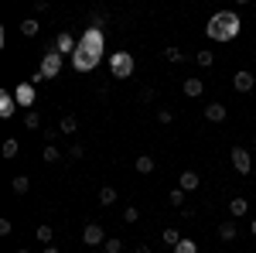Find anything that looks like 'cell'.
<instances>
[{
  "instance_id": "cell-4",
  "label": "cell",
  "mask_w": 256,
  "mask_h": 253,
  "mask_svg": "<svg viewBox=\"0 0 256 253\" xmlns=\"http://www.w3.org/2000/svg\"><path fill=\"white\" fill-rule=\"evenodd\" d=\"M62 55L58 52H55V48H48V52H44V55H41V65H38V72L44 79H58V72H62Z\"/></svg>"
},
{
  "instance_id": "cell-43",
  "label": "cell",
  "mask_w": 256,
  "mask_h": 253,
  "mask_svg": "<svg viewBox=\"0 0 256 253\" xmlns=\"http://www.w3.org/2000/svg\"><path fill=\"white\" fill-rule=\"evenodd\" d=\"M253 178H256V168H253Z\"/></svg>"
},
{
  "instance_id": "cell-36",
  "label": "cell",
  "mask_w": 256,
  "mask_h": 253,
  "mask_svg": "<svg viewBox=\"0 0 256 253\" xmlns=\"http://www.w3.org/2000/svg\"><path fill=\"white\" fill-rule=\"evenodd\" d=\"M150 99H154V89H150V86H144V89H140V103H150Z\"/></svg>"
},
{
  "instance_id": "cell-2",
  "label": "cell",
  "mask_w": 256,
  "mask_h": 253,
  "mask_svg": "<svg viewBox=\"0 0 256 253\" xmlns=\"http://www.w3.org/2000/svg\"><path fill=\"white\" fill-rule=\"evenodd\" d=\"M110 72H113V79H130L137 72V59L130 52H113L110 55Z\"/></svg>"
},
{
  "instance_id": "cell-34",
  "label": "cell",
  "mask_w": 256,
  "mask_h": 253,
  "mask_svg": "<svg viewBox=\"0 0 256 253\" xmlns=\"http://www.w3.org/2000/svg\"><path fill=\"white\" fill-rule=\"evenodd\" d=\"M68 157H72V161L86 157V147H82V144H72V147H68Z\"/></svg>"
},
{
  "instance_id": "cell-16",
  "label": "cell",
  "mask_w": 256,
  "mask_h": 253,
  "mask_svg": "<svg viewBox=\"0 0 256 253\" xmlns=\"http://www.w3.org/2000/svg\"><path fill=\"white\" fill-rule=\"evenodd\" d=\"M246 212H250V202H246L242 195H236V198L229 202V215H232V219H242Z\"/></svg>"
},
{
  "instance_id": "cell-17",
  "label": "cell",
  "mask_w": 256,
  "mask_h": 253,
  "mask_svg": "<svg viewBox=\"0 0 256 253\" xmlns=\"http://www.w3.org/2000/svg\"><path fill=\"white\" fill-rule=\"evenodd\" d=\"M202 93H205V82L202 79H184V96L188 99H198Z\"/></svg>"
},
{
  "instance_id": "cell-27",
  "label": "cell",
  "mask_w": 256,
  "mask_h": 253,
  "mask_svg": "<svg viewBox=\"0 0 256 253\" xmlns=\"http://www.w3.org/2000/svg\"><path fill=\"white\" fill-rule=\"evenodd\" d=\"M164 59L171 62V65H178V62L184 59V55H181V48H178V45H168V48H164Z\"/></svg>"
},
{
  "instance_id": "cell-31",
  "label": "cell",
  "mask_w": 256,
  "mask_h": 253,
  "mask_svg": "<svg viewBox=\"0 0 256 253\" xmlns=\"http://www.w3.org/2000/svg\"><path fill=\"white\" fill-rule=\"evenodd\" d=\"M137 219H140V209H137V205H126V209H123V222H130V226H134Z\"/></svg>"
},
{
  "instance_id": "cell-22",
  "label": "cell",
  "mask_w": 256,
  "mask_h": 253,
  "mask_svg": "<svg viewBox=\"0 0 256 253\" xmlns=\"http://www.w3.org/2000/svg\"><path fill=\"white\" fill-rule=\"evenodd\" d=\"M18 151H20L18 137H7V140H4V147H0V154H4V157H18Z\"/></svg>"
},
{
  "instance_id": "cell-19",
  "label": "cell",
  "mask_w": 256,
  "mask_h": 253,
  "mask_svg": "<svg viewBox=\"0 0 256 253\" xmlns=\"http://www.w3.org/2000/svg\"><path fill=\"white\" fill-rule=\"evenodd\" d=\"M34 236H38V243H44V246H52V239H55V229H52L48 222H41L38 229H34Z\"/></svg>"
},
{
  "instance_id": "cell-20",
  "label": "cell",
  "mask_w": 256,
  "mask_h": 253,
  "mask_svg": "<svg viewBox=\"0 0 256 253\" xmlns=\"http://www.w3.org/2000/svg\"><path fill=\"white\" fill-rule=\"evenodd\" d=\"M116 188H110V185H102V188H99V205H102V209H106V205H113V202H116Z\"/></svg>"
},
{
  "instance_id": "cell-21",
  "label": "cell",
  "mask_w": 256,
  "mask_h": 253,
  "mask_svg": "<svg viewBox=\"0 0 256 253\" xmlns=\"http://www.w3.org/2000/svg\"><path fill=\"white\" fill-rule=\"evenodd\" d=\"M160 239H164V243H168V246H171V250H174L178 243H181V239H184V236L178 233L174 226H168V229H164V233H160Z\"/></svg>"
},
{
  "instance_id": "cell-28",
  "label": "cell",
  "mask_w": 256,
  "mask_h": 253,
  "mask_svg": "<svg viewBox=\"0 0 256 253\" xmlns=\"http://www.w3.org/2000/svg\"><path fill=\"white\" fill-rule=\"evenodd\" d=\"M174 253H198V243H195V239H188V236H184V239H181V243L174 246Z\"/></svg>"
},
{
  "instance_id": "cell-32",
  "label": "cell",
  "mask_w": 256,
  "mask_h": 253,
  "mask_svg": "<svg viewBox=\"0 0 256 253\" xmlns=\"http://www.w3.org/2000/svg\"><path fill=\"white\" fill-rule=\"evenodd\" d=\"M195 62L202 65V69H208V65L216 62V55H212V52H195Z\"/></svg>"
},
{
  "instance_id": "cell-1",
  "label": "cell",
  "mask_w": 256,
  "mask_h": 253,
  "mask_svg": "<svg viewBox=\"0 0 256 253\" xmlns=\"http://www.w3.org/2000/svg\"><path fill=\"white\" fill-rule=\"evenodd\" d=\"M239 28H242V21H239L236 11H218V14L208 18L205 35L212 41H232V38H239Z\"/></svg>"
},
{
  "instance_id": "cell-8",
  "label": "cell",
  "mask_w": 256,
  "mask_h": 253,
  "mask_svg": "<svg viewBox=\"0 0 256 253\" xmlns=\"http://www.w3.org/2000/svg\"><path fill=\"white\" fill-rule=\"evenodd\" d=\"M34 96H38V89H34L31 82H18V86H14V99H18L20 110H28V106L34 103Z\"/></svg>"
},
{
  "instance_id": "cell-39",
  "label": "cell",
  "mask_w": 256,
  "mask_h": 253,
  "mask_svg": "<svg viewBox=\"0 0 256 253\" xmlns=\"http://www.w3.org/2000/svg\"><path fill=\"white\" fill-rule=\"evenodd\" d=\"M41 253H58V246H44V250H41Z\"/></svg>"
},
{
  "instance_id": "cell-6",
  "label": "cell",
  "mask_w": 256,
  "mask_h": 253,
  "mask_svg": "<svg viewBox=\"0 0 256 253\" xmlns=\"http://www.w3.org/2000/svg\"><path fill=\"white\" fill-rule=\"evenodd\" d=\"M99 62H102L99 55L86 52V48H76V55H72V69H76V72H92Z\"/></svg>"
},
{
  "instance_id": "cell-18",
  "label": "cell",
  "mask_w": 256,
  "mask_h": 253,
  "mask_svg": "<svg viewBox=\"0 0 256 253\" xmlns=\"http://www.w3.org/2000/svg\"><path fill=\"white\" fill-rule=\"evenodd\" d=\"M134 168H137L140 175H150V171H154L158 164H154V157H150V154H140L137 161H134Z\"/></svg>"
},
{
  "instance_id": "cell-14",
  "label": "cell",
  "mask_w": 256,
  "mask_h": 253,
  "mask_svg": "<svg viewBox=\"0 0 256 253\" xmlns=\"http://www.w3.org/2000/svg\"><path fill=\"white\" fill-rule=\"evenodd\" d=\"M202 117L208 120V123H222V120H226V106H222V103H208V106L202 110Z\"/></svg>"
},
{
  "instance_id": "cell-13",
  "label": "cell",
  "mask_w": 256,
  "mask_h": 253,
  "mask_svg": "<svg viewBox=\"0 0 256 253\" xmlns=\"http://www.w3.org/2000/svg\"><path fill=\"white\" fill-rule=\"evenodd\" d=\"M198 185H202L198 171H181V178H178V188H181V192H195Z\"/></svg>"
},
{
  "instance_id": "cell-15",
  "label": "cell",
  "mask_w": 256,
  "mask_h": 253,
  "mask_svg": "<svg viewBox=\"0 0 256 253\" xmlns=\"http://www.w3.org/2000/svg\"><path fill=\"white\" fill-rule=\"evenodd\" d=\"M76 130H79V117H76V113H65V117H62V123H58V134L72 137Z\"/></svg>"
},
{
  "instance_id": "cell-33",
  "label": "cell",
  "mask_w": 256,
  "mask_h": 253,
  "mask_svg": "<svg viewBox=\"0 0 256 253\" xmlns=\"http://www.w3.org/2000/svg\"><path fill=\"white\" fill-rule=\"evenodd\" d=\"M158 123H164V127L174 123V113H171V110H158Z\"/></svg>"
},
{
  "instance_id": "cell-29",
  "label": "cell",
  "mask_w": 256,
  "mask_h": 253,
  "mask_svg": "<svg viewBox=\"0 0 256 253\" xmlns=\"http://www.w3.org/2000/svg\"><path fill=\"white\" fill-rule=\"evenodd\" d=\"M184 195H188V192H181V188H174V192H168V202H171L174 209H184Z\"/></svg>"
},
{
  "instance_id": "cell-42",
  "label": "cell",
  "mask_w": 256,
  "mask_h": 253,
  "mask_svg": "<svg viewBox=\"0 0 256 253\" xmlns=\"http://www.w3.org/2000/svg\"><path fill=\"white\" fill-rule=\"evenodd\" d=\"M253 147H256V134H253Z\"/></svg>"
},
{
  "instance_id": "cell-37",
  "label": "cell",
  "mask_w": 256,
  "mask_h": 253,
  "mask_svg": "<svg viewBox=\"0 0 256 253\" xmlns=\"http://www.w3.org/2000/svg\"><path fill=\"white\" fill-rule=\"evenodd\" d=\"M102 24H106V14H99V11H96V14H92V28L102 31Z\"/></svg>"
},
{
  "instance_id": "cell-10",
  "label": "cell",
  "mask_w": 256,
  "mask_h": 253,
  "mask_svg": "<svg viewBox=\"0 0 256 253\" xmlns=\"http://www.w3.org/2000/svg\"><path fill=\"white\" fill-rule=\"evenodd\" d=\"M14 110H20L18 99H14V93H7V89H4V93H0V117L10 120V117H14Z\"/></svg>"
},
{
  "instance_id": "cell-3",
  "label": "cell",
  "mask_w": 256,
  "mask_h": 253,
  "mask_svg": "<svg viewBox=\"0 0 256 253\" xmlns=\"http://www.w3.org/2000/svg\"><path fill=\"white\" fill-rule=\"evenodd\" d=\"M79 48H86V52H92V55H99L102 59V48H106V31H99V28H86L79 35Z\"/></svg>"
},
{
  "instance_id": "cell-40",
  "label": "cell",
  "mask_w": 256,
  "mask_h": 253,
  "mask_svg": "<svg viewBox=\"0 0 256 253\" xmlns=\"http://www.w3.org/2000/svg\"><path fill=\"white\" fill-rule=\"evenodd\" d=\"M18 253H31V250H28V246H20V250H18Z\"/></svg>"
},
{
  "instance_id": "cell-11",
  "label": "cell",
  "mask_w": 256,
  "mask_h": 253,
  "mask_svg": "<svg viewBox=\"0 0 256 253\" xmlns=\"http://www.w3.org/2000/svg\"><path fill=\"white\" fill-rule=\"evenodd\" d=\"M253 86H256L253 72H236V76H232V89H236V93H250Z\"/></svg>"
},
{
  "instance_id": "cell-35",
  "label": "cell",
  "mask_w": 256,
  "mask_h": 253,
  "mask_svg": "<svg viewBox=\"0 0 256 253\" xmlns=\"http://www.w3.org/2000/svg\"><path fill=\"white\" fill-rule=\"evenodd\" d=\"M10 229H14V222L10 219H0V236H10Z\"/></svg>"
},
{
  "instance_id": "cell-30",
  "label": "cell",
  "mask_w": 256,
  "mask_h": 253,
  "mask_svg": "<svg viewBox=\"0 0 256 253\" xmlns=\"http://www.w3.org/2000/svg\"><path fill=\"white\" fill-rule=\"evenodd\" d=\"M102 250H106V253H123V239H116V236H110V239L102 243Z\"/></svg>"
},
{
  "instance_id": "cell-9",
  "label": "cell",
  "mask_w": 256,
  "mask_h": 253,
  "mask_svg": "<svg viewBox=\"0 0 256 253\" xmlns=\"http://www.w3.org/2000/svg\"><path fill=\"white\" fill-rule=\"evenodd\" d=\"M106 239H110V236L102 233V226H99V222H89V226L82 229V243H86V246H102Z\"/></svg>"
},
{
  "instance_id": "cell-7",
  "label": "cell",
  "mask_w": 256,
  "mask_h": 253,
  "mask_svg": "<svg viewBox=\"0 0 256 253\" xmlns=\"http://www.w3.org/2000/svg\"><path fill=\"white\" fill-rule=\"evenodd\" d=\"M52 48H55V52H58L62 59H65V55H68V59H72V55H76V48H79V41L72 38V35H68V31H58V35H55V45H52Z\"/></svg>"
},
{
  "instance_id": "cell-25",
  "label": "cell",
  "mask_w": 256,
  "mask_h": 253,
  "mask_svg": "<svg viewBox=\"0 0 256 253\" xmlns=\"http://www.w3.org/2000/svg\"><path fill=\"white\" fill-rule=\"evenodd\" d=\"M10 188H14V192H18V195H24V192H28V188H31V178H28V175H18V178H14V181H10Z\"/></svg>"
},
{
  "instance_id": "cell-5",
  "label": "cell",
  "mask_w": 256,
  "mask_h": 253,
  "mask_svg": "<svg viewBox=\"0 0 256 253\" xmlns=\"http://www.w3.org/2000/svg\"><path fill=\"white\" fill-rule=\"evenodd\" d=\"M229 157H232V168H236L239 175H253V157H250V151H246V147H242V144H236V147H232V151H229Z\"/></svg>"
},
{
  "instance_id": "cell-24",
  "label": "cell",
  "mask_w": 256,
  "mask_h": 253,
  "mask_svg": "<svg viewBox=\"0 0 256 253\" xmlns=\"http://www.w3.org/2000/svg\"><path fill=\"white\" fill-rule=\"evenodd\" d=\"M41 31V24L34 18H28V21H20V35H28V38H34V35H38Z\"/></svg>"
},
{
  "instance_id": "cell-12",
  "label": "cell",
  "mask_w": 256,
  "mask_h": 253,
  "mask_svg": "<svg viewBox=\"0 0 256 253\" xmlns=\"http://www.w3.org/2000/svg\"><path fill=\"white\" fill-rule=\"evenodd\" d=\"M239 236V226H236V219H222L218 222V239H226V243H232Z\"/></svg>"
},
{
  "instance_id": "cell-23",
  "label": "cell",
  "mask_w": 256,
  "mask_h": 253,
  "mask_svg": "<svg viewBox=\"0 0 256 253\" xmlns=\"http://www.w3.org/2000/svg\"><path fill=\"white\" fill-rule=\"evenodd\" d=\"M41 157H44V164H58V161H62V154H58V147H55V144H44Z\"/></svg>"
},
{
  "instance_id": "cell-38",
  "label": "cell",
  "mask_w": 256,
  "mask_h": 253,
  "mask_svg": "<svg viewBox=\"0 0 256 253\" xmlns=\"http://www.w3.org/2000/svg\"><path fill=\"white\" fill-rule=\"evenodd\" d=\"M137 253H154V250H150L147 243H140V246H137Z\"/></svg>"
},
{
  "instance_id": "cell-41",
  "label": "cell",
  "mask_w": 256,
  "mask_h": 253,
  "mask_svg": "<svg viewBox=\"0 0 256 253\" xmlns=\"http://www.w3.org/2000/svg\"><path fill=\"white\" fill-rule=\"evenodd\" d=\"M250 229H253V236H256V219H253V226H250Z\"/></svg>"
},
{
  "instance_id": "cell-26",
  "label": "cell",
  "mask_w": 256,
  "mask_h": 253,
  "mask_svg": "<svg viewBox=\"0 0 256 253\" xmlns=\"http://www.w3.org/2000/svg\"><path fill=\"white\" fill-rule=\"evenodd\" d=\"M24 127H28V130H38V127H41V113L28 110V113H24Z\"/></svg>"
}]
</instances>
